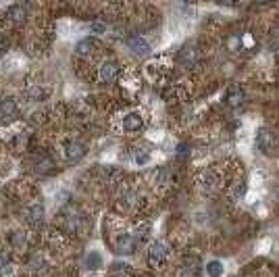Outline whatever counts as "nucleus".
Instances as JSON below:
<instances>
[{
  "label": "nucleus",
  "instance_id": "4",
  "mask_svg": "<svg viewBox=\"0 0 279 277\" xmlns=\"http://www.w3.org/2000/svg\"><path fill=\"white\" fill-rule=\"evenodd\" d=\"M19 115V107L13 98H2L0 100V125H6Z\"/></svg>",
  "mask_w": 279,
  "mask_h": 277
},
{
  "label": "nucleus",
  "instance_id": "9",
  "mask_svg": "<svg viewBox=\"0 0 279 277\" xmlns=\"http://www.w3.org/2000/svg\"><path fill=\"white\" fill-rule=\"evenodd\" d=\"M31 165H33V171L44 175V173H50L52 169H55V161H52L46 152H40V154H36V157H33Z\"/></svg>",
  "mask_w": 279,
  "mask_h": 277
},
{
  "label": "nucleus",
  "instance_id": "18",
  "mask_svg": "<svg viewBox=\"0 0 279 277\" xmlns=\"http://www.w3.org/2000/svg\"><path fill=\"white\" fill-rule=\"evenodd\" d=\"M134 161H136V165L144 167V165H148V163H150V154H148L144 148H136V150H134Z\"/></svg>",
  "mask_w": 279,
  "mask_h": 277
},
{
  "label": "nucleus",
  "instance_id": "2",
  "mask_svg": "<svg viewBox=\"0 0 279 277\" xmlns=\"http://www.w3.org/2000/svg\"><path fill=\"white\" fill-rule=\"evenodd\" d=\"M256 144H258V148L263 150L265 154H273L277 152V136L271 132V129H267V127H260L258 129V134H256Z\"/></svg>",
  "mask_w": 279,
  "mask_h": 277
},
{
  "label": "nucleus",
  "instance_id": "23",
  "mask_svg": "<svg viewBox=\"0 0 279 277\" xmlns=\"http://www.w3.org/2000/svg\"><path fill=\"white\" fill-rule=\"evenodd\" d=\"M134 200H136V196H134V194H123V196H121L119 206H121L123 211H129V209H132V204H134Z\"/></svg>",
  "mask_w": 279,
  "mask_h": 277
},
{
  "label": "nucleus",
  "instance_id": "17",
  "mask_svg": "<svg viewBox=\"0 0 279 277\" xmlns=\"http://www.w3.org/2000/svg\"><path fill=\"white\" fill-rule=\"evenodd\" d=\"M29 271L33 275H44L48 271V263L42 256H33L31 261H29Z\"/></svg>",
  "mask_w": 279,
  "mask_h": 277
},
{
  "label": "nucleus",
  "instance_id": "22",
  "mask_svg": "<svg viewBox=\"0 0 279 277\" xmlns=\"http://www.w3.org/2000/svg\"><path fill=\"white\" fill-rule=\"evenodd\" d=\"M244 196H246V186H244V184H238L231 190V200L238 202V200H242Z\"/></svg>",
  "mask_w": 279,
  "mask_h": 277
},
{
  "label": "nucleus",
  "instance_id": "1",
  "mask_svg": "<svg viewBox=\"0 0 279 277\" xmlns=\"http://www.w3.org/2000/svg\"><path fill=\"white\" fill-rule=\"evenodd\" d=\"M169 254H171V250L165 242H154V244L150 246V250H148V265H150L152 269H156V267L167 263Z\"/></svg>",
  "mask_w": 279,
  "mask_h": 277
},
{
  "label": "nucleus",
  "instance_id": "20",
  "mask_svg": "<svg viewBox=\"0 0 279 277\" xmlns=\"http://www.w3.org/2000/svg\"><path fill=\"white\" fill-rule=\"evenodd\" d=\"M85 265H88V269H92V271L100 269V267H102V256L98 252H90L88 258H85Z\"/></svg>",
  "mask_w": 279,
  "mask_h": 277
},
{
  "label": "nucleus",
  "instance_id": "24",
  "mask_svg": "<svg viewBox=\"0 0 279 277\" xmlns=\"http://www.w3.org/2000/svg\"><path fill=\"white\" fill-rule=\"evenodd\" d=\"M90 29L94 33H107V23H102V21H92L90 23Z\"/></svg>",
  "mask_w": 279,
  "mask_h": 277
},
{
  "label": "nucleus",
  "instance_id": "11",
  "mask_svg": "<svg viewBox=\"0 0 279 277\" xmlns=\"http://www.w3.org/2000/svg\"><path fill=\"white\" fill-rule=\"evenodd\" d=\"M198 184H200V188H202L204 192H213V190H217V186H219V177H217L215 171L206 169V171L200 173Z\"/></svg>",
  "mask_w": 279,
  "mask_h": 277
},
{
  "label": "nucleus",
  "instance_id": "25",
  "mask_svg": "<svg viewBox=\"0 0 279 277\" xmlns=\"http://www.w3.org/2000/svg\"><path fill=\"white\" fill-rule=\"evenodd\" d=\"M111 271L112 273H127L129 271V265H125V263H112L111 265Z\"/></svg>",
  "mask_w": 279,
  "mask_h": 277
},
{
  "label": "nucleus",
  "instance_id": "15",
  "mask_svg": "<svg viewBox=\"0 0 279 277\" xmlns=\"http://www.w3.org/2000/svg\"><path fill=\"white\" fill-rule=\"evenodd\" d=\"M65 217V229L69 231V233H77L82 229V215L80 213H73V211H69V213H65L63 215Z\"/></svg>",
  "mask_w": 279,
  "mask_h": 277
},
{
  "label": "nucleus",
  "instance_id": "19",
  "mask_svg": "<svg viewBox=\"0 0 279 277\" xmlns=\"http://www.w3.org/2000/svg\"><path fill=\"white\" fill-rule=\"evenodd\" d=\"M223 263L219 261H211V263H206V273L211 275V277H221L223 275Z\"/></svg>",
  "mask_w": 279,
  "mask_h": 277
},
{
  "label": "nucleus",
  "instance_id": "7",
  "mask_svg": "<svg viewBox=\"0 0 279 277\" xmlns=\"http://www.w3.org/2000/svg\"><path fill=\"white\" fill-rule=\"evenodd\" d=\"M98 77L102 83H112L119 77V65L115 60H104L98 69Z\"/></svg>",
  "mask_w": 279,
  "mask_h": 277
},
{
  "label": "nucleus",
  "instance_id": "6",
  "mask_svg": "<svg viewBox=\"0 0 279 277\" xmlns=\"http://www.w3.org/2000/svg\"><path fill=\"white\" fill-rule=\"evenodd\" d=\"M136 246H138V242L132 233H121L115 242V252L117 254H134Z\"/></svg>",
  "mask_w": 279,
  "mask_h": 277
},
{
  "label": "nucleus",
  "instance_id": "13",
  "mask_svg": "<svg viewBox=\"0 0 279 277\" xmlns=\"http://www.w3.org/2000/svg\"><path fill=\"white\" fill-rule=\"evenodd\" d=\"M179 63L184 67H194L198 63V50L192 44H186L179 50Z\"/></svg>",
  "mask_w": 279,
  "mask_h": 277
},
{
  "label": "nucleus",
  "instance_id": "21",
  "mask_svg": "<svg viewBox=\"0 0 279 277\" xmlns=\"http://www.w3.org/2000/svg\"><path fill=\"white\" fill-rule=\"evenodd\" d=\"M154 181H156V184H159V186H169L171 184V175H169V171L167 169H159V171H156L154 173Z\"/></svg>",
  "mask_w": 279,
  "mask_h": 277
},
{
  "label": "nucleus",
  "instance_id": "14",
  "mask_svg": "<svg viewBox=\"0 0 279 277\" xmlns=\"http://www.w3.org/2000/svg\"><path fill=\"white\" fill-rule=\"evenodd\" d=\"M96 48H98V40H96V38H84V40L77 42L75 53L80 56H90Z\"/></svg>",
  "mask_w": 279,
  "mask_h": 277
},
{
  "label": "nucleus",
  "instance_id": "8",
  "mask_svg": "<svg viewBox=\"0 0 279 277\" xmlns=\"http://www.w3.org/2000/svg\"><path fill=\"white\" fill-rule=\"evenodd\" d=\"M127 48L132 50L134 55H138V56H148V55H150V44H148L146 38H142V36L127 38Z\"/></svg>",
  "mask_w": 279,
  "mask_h": 277
},
{
  "label": "nucleus",
  "instance_id": "12",
  "mask_svg": "<svg viewBox=\"0 0 279 277\" xmlns=\"http://www.w3.org/2000/svg\"><path fill=\"white\" fill-rule=\"evenodd\" d=\"M6 17H8V21H11V23L23 25L25 19H28V6H23V4H13V6H8Z\"/></svg>",
  "mask_w": 279,
  "mask_h": 277
},
{
  "label": "nucleus",
  "instance_id": "16",
  "mask_svg": "<svg viewBox=\"0 0 279 277\" xmlns=\"http://www.w3.org/2000/svg\"><path fill=\"white\" fill-rule=\"evenodd\" d=\"M244 98H246V94H244V90L242 88H238V85H233V88H229L227 90V94H225V102H227L229 107H240L242 102H244Z\"/></svg>",
  "mask_w": 279,
  "mask_h": 277
},
{
  "label": "nucleus",
  "instance_id": "5",
  "mask_svg": "<svg viewBox=\"0 0 279 277\" xmlns=\"http://www.w3.org/2000/svg\"><path fill=\"white\" fill-rule=\"evenodd\" d=\"M63 152H65V161L67 163H80L85 157V146L82 142L71 140V142L65 144V150Z\"/></svg>",
  "mask_w": 279,
  "mask_h": 277
},
{
  "label": "nucleus",
  "instance_id": "3",
  "mask_svg": "<svg viewBox=\"0 0 279 277\" xmlns=\"http://www.w3.org/2000/svg\"><path fill=\"white\" fill-rule=\"evenodd\" d=\"M23 217H25V221H28V223L31 225V227H40V225L44 223V217H46V209H44V204L33 202V204H29V206H25Z\"/></svg>",
  "mask_w": 279,
  "mask_h": 277
},
{
  "label": "nucleus",
  "instance_id": "26",
  "mask_svg": "<svg viewBox=\"0 0 279 277\" xmlns=\"http://www.w3.org/2000/svg\"><path fill=\"white\" fill-rule=\"evenodd\" d=\"M6 265H8V261H6V256L0 252V271H4L6 269Z\"/></svg>",
  "mask_w": 279,
  "mask_h": 277
},
{
  "label": "nucleus",
  "instance_id": "10",
  "mask_svg": "<svg viewBox=\"0 0 279 277\" xmlns=\"http://www.w3.org/2000/svg\"><path fill=\"white\" fill-rule=\"evenodd\" d=\"M123 129L125 132H129V134H136V132H140V129L144 127V117H142V112H129V115H125L123 117Z\"/></svg>",
  "mask_w": 279,
  "mask_h": 277
}]
</instances>
